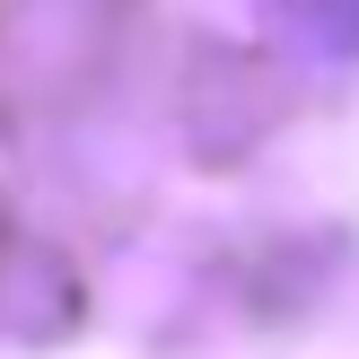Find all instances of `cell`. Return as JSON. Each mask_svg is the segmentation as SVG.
<instances>
[{
  "mask_svg": "<svg viewBox=\"0 0 359 359\" xmlns=\"http://www.w3.org/2000/svg\"><path fill=\"white\" fill-rule=\"evenodd\" d=\"M263 9L325 53H359V0H263Z\"/></svg>",
  "mask_w": 359,
  "mask_h": 359,
  "instance_id": "6da1fadb",
  "label": "cell"
}]
</instances>
